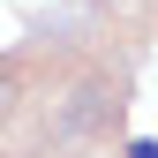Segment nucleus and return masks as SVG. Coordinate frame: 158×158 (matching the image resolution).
Listing matches in <instances>:
<instances>
[{
    "mask_svg": "<svg viewBox=\"0 0 158 158\" xmlns=\"http://www.w3.org/2000/svg\"><path fill=\"white\" fill-rule=\"evenodd\" d=\"M15 90H23V75H15V60H0V121L15 113Z\"/></svg>",
    "mask_w": 158,
    "mask_h": 158,
    "instance_id": "f257e3e1",
    "label": "nucleus"
},
{
    "mask_svg": "<svg viewBox=\"0 0 158 158\" xmlns=\"http://www.w3.org/2000/svg\"><path fill=\"white\" fill-rule=\"evenodd\" d=\"M128 158H158V135H135V143H128Z\"/></svg>",
    "mask_w": 158,
    "mask_h": 158,
    "instance_id": "f03ea898",
    "label": "nucleus"
}]
</instances>
